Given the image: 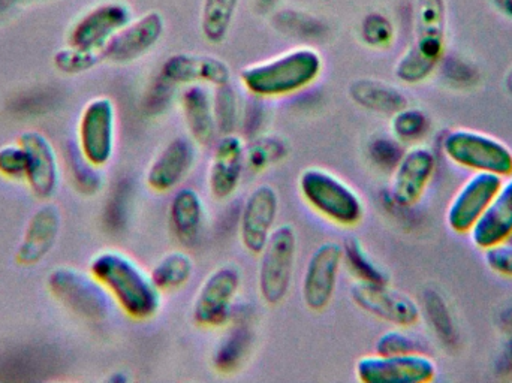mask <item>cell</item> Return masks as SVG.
<instances>
[{"instance_id": "60d3db41", "label": "cell", "mask_w": 512, "mask_h": 383, "mask_svg": "<svg viewBox=\"0 0 512 383\" xmlns=\"http://www.w3.org/2000/svg\"><path fill=\"white\" fill-rule=\"evenodd\" d=\"M27 174V155L18 141L0 147V177L11 182H24Z\"/></svg>"}, {"instance_id": "ba28073f", "label": "cell", "mask_w": 512, "mask_h": 383, "mask_svg": "<svg viewBox=\"0 0 512 383\" xmlns=\"http://www.w3.org/2000/svg\"><path fill=\"white\" fill-rule=\"evenodd\" d=\"M117 110L113 99L96 96L80 113L77 125V147L93 167H107L116 152Z\"/></svg>"}, {"instance_id": "bcb514c9", "label": "cell", "mask_w": 512, "mask_h": 383, "mask_svg": "<svg viewBox=\"0 0 512 383\" xmlns=\"http://www.w3.org/2000/svg\"><path fill=\"white\" fill-rule=\"evenodd\" d=\"M282 0H255V11L259 15L273 14Z\"/></svg>"}, {"instance_id": "ffe728a7", "label": "cell", "mask_w": 512, "mask_h": 383, "mask_svg": "<svg viewBox=\"0 0 512 383\" xmlns=\"http://www.w3.org/2000/svg\"><path fill=\"white\" fill-rule=\"evenodd\" d=\"M246 171V143L237 134L222 135L210 159L207 186L213 198L227 201L239 191Z\"/></svg>"}, {"instance_id": "484cf974", "label": "cell", "mask_w": 512, "mask_h": 383, "mask_svg": "<svg viewBox=\"0 0 512 383\" xmlns=\"http://www.w3.org/2000/svg\"><path fill=\"white\" fill-rule=\"evenodd\" d=\"M168 219L171 231L180 243H195L206 222V205L200 193L192 188H182L174 193Z\"/></svg>"}, {"instance_id": "f1b7e54d", "label": "cell", "mask_w": 512, "mask_h": 383, "mask_svg": "<svg viewBox=\"0 0 512 383\" xmlns=\"http://www.w3.org/2000/svg\"><path fill=\"white\" fill-rule=\"evenodd\" d=\"M343 267L357 283L390 285V274L369 255L358 238L349 237L342 243Z\"/></svg>"}, {"instance_id": "c3c4849f", "label": "cell", "mask_w": 512, "mask_h": 383, "mask_svg": "<svg viewBox=\"0 0 512 383\" xmlns=\"http://www.w3.org/2000/svg\"><path fill=\"white\" fill-rule=\"evenodd\" d=\"M504 89L508 95L512 96V65L508 69L507 74L504 77Z\"/></svg>"}, {"instance_id": "e0dca14e", "label": "cell", "mask_w": 512, "mask_h": 383, "mask_svg": "<svg viewBox=\"0 0 512 383\" xmlns=\"http://www.w3.org/2000/svg\"><path fill=\"white\" fill-rule=\"evenodd\" d=\"M17 141L27 155L24 183L35 198L48 201L56 195L60 185V159L56 147L39 131L23 132Z\"/></svg>"}, {"instance_id": "6da1fadb", "label": "cell", "mask_w": 512, "mask_h": 383, "mask_svg": "<svg viewBox=\"0 0 512 383\" xmlns=\"http://www.w3.org/2000/svg\"><path fill=\"white\" fill-rule=\"evenodd\" d=\"M89 273L132 321H150L161 310L162 292L150 274L126 253L101 250L90 259Z\"/></svg>"}, {"instance_id": "5bb4252c", "label": "cell", "mask_w": 512, "mask_h": 383, "mask_svg": "<svg viewBox=\"0 0 512 383\" xmlns=\"http://www.w3.org/2000/svg\"><path fill=\"white\" fill-rule=\"evenodd\" d=\"M504 179L493 174L474 173L451 198L445 214L447 226L457 235H469L480 222Z\"/></svg>"}, {"instance_id": "8d00e7d4", "label": "cell", "mask_w": 512, "mask_h": 383, "mask_svg": "<svg viewBox=\"0 0 512 383\" xmlns=\"http://www.w3.org/2000/svg\"><path fill=\"white\" fill-rule=\"evenodd\" d=\"M69 176L75 189L83 195H96L102 188V176L99 168L86 161L78 150L77 144L68 150L66 155Z\"/></svg>"}, {"instance_id": "4fadbf2b", "label": "cell", "mask_w": 512, "mask_h": 383, "mask_svg": "<svg viewBox=\"0 0 512 383\" xmlns=\"http://www.w3.org/2000/svg\"><path fill=\"white\" fill-rule=\"evenodd\" d=\"M351 300L367 315L387 322L397 328H414L420 324L421 306L403 292L390 285H366L355 282L352 285Z\"/></svg>"}, {"instance_id": "74e56055", "label": "cell", "mask_w": 512, "mask_h": 383, "mask_svg": "<svg viewBox=\"0 0 512 383\" xmlns=\"http://www.w3.org/2000/svg\"><path fill=\"white\" fill-rule=\"evenodd\" d=\"M104 62L101 53L95 51L80 50V48L66 47L56 51L53 57V65L60 74L80 75L92 71L93 68Z\"/></svg>"}, {"instance_id": "f6af8a7d", "label": "cell", "mask_w": 512, "mask_h": 383, "mask_svg": "<svg viewBox=\"0 0 512 383\" xmlns=\"http://www.w3.org/2000/svg\"><path fill=\"white\" fill-rule=\"evenodd\" d=\"M174 89L176 87L171 86L161 75H158V78L150 86L149 95L146 98L147 113H162V111L167 110L168 102L171 99V92Z\"/></svg>"}, {"instance_id": "8fae6325", "label": "cell", "mask_w": 512, "mask_h": 383, "mask_svg": "<svg viewBox=\"0 0 512 383\" xmlns=\"http://www.w3.org/2000/svg\"><path fill=\"white\" fill-rule=\"evenodd\" d=\"M436 170L438 156L430 147L423 144L409 147L391 173L388 198L396 207L405 210L415 207L432 185Z\"/></svg>"}, {"instance_id": "7bdbcfd3", "label": "cell", "mask_w": 512, "mask_h": 383, "mask_svg": "<svg viewBox=\"0 0 512 383\" xmlns=\"http://www.w3.org/2000/svg\"><path fill=\"white\" fill-rule=\"evenodd\" d=\"M251 96L248 101H243V113L242 122H240V128L245 132L246 137L255 138L262 134V128L265 125V119H267V113L264 110L265 99L256 98Z\"/></svg>"}, {"instance_id": "44dd1931", "label": "cell", "mask_w": 512, "mask_h": 383, "mask_svg": "<svg viewBox=\"0 0 512 383\" xmlns=\"http://www.w3.org/2000/svg\"><path fill=\"white\" fill-rule=\"evenodd\" d=\"M197 144L191 137H176L150 162L146 183L153 192L168 193L182 185L197 162Z\"/></svg>"}, {"instance_id": "ac0fdd59", "label": "cell", "mask_w": 512, "mask_h": 383, "mask_svg": "<svg viewBox=\"0 0 512 383\" xmlns=\"http://www.w3.org/2000/svg\"><path fill=\"white\" fill-rule=\"evenodd\" d=\"M159 75L171 86H213L231 83L233 71L221 57L210 54L177 53L162 63Z\"/></svg>"}, {"instance_id": "83f0119b", "label": "cell", "mask_w": 512, "mask_h": 383, "mask_svg": "<svg viewBox=\"0 0 512 383\" xmlns=\"http://www.w3.org/2000/svg\"><path fill=\"white\" fill-rule=\"evenodd\" d=\"M195 273L194 259L182 250L165 253L150 270V279L156 288L164 292L185 288Z\"/></svg>"}, {"instance_id": "d6986e66", "label": "cell", "mask_w": 512, "mask_h": 383, "mask_svg": "<svg viewBox=\"0 0 512 383\" xmlns=\"http://www.w3.org/2000/svg\"><path fill=\"white\" fill-rule=\"evenodd\" d=\"M447 24V0H417L414 41L408 50L439 68L447 50Z\"/></svg>"}, {"instance_id": "2e32d148", "label": "cell", "mask_w": 512, "mask_h": 383, "mask_svg": "<svg viewBox=\"0 0 512 383\" xmlns=\"http://www.w3.org/2000/svg\"><path fill=\"white\" fill-rule=\"evenodd\" d=\"M165 32L164 15L149 11L129 21L102 51L104 62L126 65L146 56L161 41Z\"/></svg>"}, {"instance_id": "603a6c76", "label": "cell", "mask_w": 512, "mask_h": 383, "mask_svg": "<svg viewBox=\"0 0 512 383\" xmlns=\"http://www.w3.org/2000/svg\"><path fill=\"white\" fill-rule=\"evenodd\" d=\"M469 237L472 244L483 252L512 240V176L504 179L492 204Z\"/></svg>"}, {"instance_id": "7402d4cb", "label": "cell", "mask_w": 512, "mask_h": 383, "mask_svg": "<svg viewBox=\"0 0 512 383\" xmlns=\"http://www.w3.org/2000/svg\"><path fill=\"white\" fill-rule=\"evenodd\" d=\"M62 226V214L53 204H44L30 216L15 259L23 267L41 264L56 246Z\"/></svg>"}, {"instance_id": "9a60e30c", "label": "cell", "mask_w": 512, "mask_h": 383, "mask_svg": "<svg viewBox=\"0 0 512 383\" xmlns=\"http://www.w3.org/2000/svg\"><path fill=\"white\" fill-rule=\"evenodd\" d=\"M280 211L279 193L271 185H259L249 192L239 220V237L243 249L259 255L276 229Z\"/></svg>"}, {"instance_id": "d6a6232c", "label": "cell", "mask_w": 512, "mask_h": 383, "mask_svg": "<svg viewBox=\"0 0 512 383\" xmlns=\"http://www.w3.org/2000/svg\"><path fill=\"white\" fill-rule=\"evenodd\" d=\"M288 144L277 135H258L246 144V170L252 173H264L285 161L288 156Z\"/></svg>"}, {"instance_id": "9c48e42d", "label": "cell", "mask_w": 512, "mask_h": 383, "mask_svg": "<svg viewBox=\"0 0 512 383\" xmlns=\"http://www.w3.org/2000/svg\"><path fill=\"white\" fill-rule=\"evenodd\" d=\"M132 20V9L122 0H105L87 9L69 27L66 45L101 53L105 45Z\"/></svg>"}, {"instance_id": "7c38bea8", "label": "cell", "mask_w": 512, "mask_h": 383, "mask_svg": "<svg viewBox=\"0 0 512 383\" xmlns=\"http://www.w3.org/2000/svg\"><path fill=\"white\" fill-rule=\"evenodd\" d=\"M355 378L363 383H430L438 366L429 355H366L355 363Z\"/></svg>"}, {"instance_id": "30bf717a", "label": "cell", "mask_w": 512, "mask_h": 383, "mask_svg": "<svg viewBox=\"0 0 512 383\" xmlns=\"http://www.w3.org/2000/svg\"><path fill=\"white\" fill-rule=\"evenodd\" d=\"M342 268V244L325 241L313 250L301 280V300L310 312L321 313L328 309L336 294Z\"/></svg>"}, {"instance_id": "836d02e7", "label": "cell", "mask_w": 512, "mask_h": 383, "mask_svg": "<svg viewBox=\"0 0 512 383\" xmlns=\"http://www.w3.org/2000/svg\"><path fill=\"white\" fill-rule=\"evenodd\" d=\"M432 129V120L421 108L408 107L391 116V135L403 146H417L427 138Z\"/></svg>"}, {"instance_id": "8992f818", "label": "cell", "mask_w": 512, "mask_h": 383, "mask_svg": "<svg viewBox=\"0 0 512 383\" xmlns=\"http://www.w3.org/2000/svg\"><path fill=\"white\" fill-rule=\"evenodd\" d=\"M242 274L233 264L221 265L201 283L192 304L195 325L206 330L228 327L233 321Z\"/></svg>"}, {"instance_id": "f35d334b", "label": "cell", "mask_w": 512, "mask_h": 383, "mask_svg": "<svg viewBox=\"0 0 512 383\" xmlns=\"http://www.w3.org/2000/svg\"><path fill=\"white\" fill-rule=\"evenodd\" d=\"M424 352V343L408 328H397L385 331L375 343V354L379 355H411Z\"/></svg>"}, {"instance_id": "277c9868", "label": "cell", "mask_w": 512, "mask_h": 383, "mask_svg": "<svg viewBox=\"0 0 512 383\" xmlns=\"http://www.w3.org/2000/svg\"><path fill=\"white\" fill-rule=\"evenodd\" d=\"M441 152L448 162L469 173L512 176V149L492 135L472 129H453L441 141Z\"/></svg>"}, {"instance_id": "ab89813d", "label": "cell", "mask_w": 512, "mask_h": 383, "mask_svg": "<svg viewBox=\"0 0 512 383\" xmlns=\"http://www.w3.org/2000/svg\"><path fill=\"white\" fill-rule=\"evenodd\" d=\"M405 150L406 147L393 135H379V137L373 138L367 146V156H369L373 167L393 173L394 168L405 155Z\"/></svg>"}, {"instance_id": "5b68a950", "label": "cell", "mask_w": 512, "mask_h": 383, "mask_svg": "<svg viewBox=\"0 0 512 383\" xmlns=\"http://www.w3.org/2000/svg\"><path fill=\"white\" fill-rule=\"evenodd\" d=\"M298 237L294 226H276L259 253L258 291L267 306H279L288 297L297 262Z\"/></svg>"}, {"instance_id": "4316f807", "label": "cell", "mask_w": 512, "mask_h": 383, "mask_svg": "<svg viewBox=\"0 0 512 383\" xmlns=\"http://www.w3.org/2000/svg\"><path fill=\"white\" fill-rule=\"evenodd\" d=\"M255 334L248 319L234 318L227 333L213 349L212 366L221 375H234L245 366L254 346Z\"/></svg>"}, {"instance_id": "3957f363", "label": "cell", "mask_w": 512, "mask_h": 383, "mask_svg": "<svg viewBox=\"0 0 512 383\" xmlns=\"http://www.w3.org/2000/svg\"><path fill=\"white\" fill-rule=\"evenodd\" d=\"M298 192L313 213L337 228H354L366 216V204L360 193L325 168L301 171Z\"/></svg>"}, {"instance_id": "ee69618b", "label": "cell", "mask_w": 512, "mask_h": 383, "mask_svg": "<svg viewBox=\"0 0 512 383\" xmlns=\"http://www.w3.org/2000/svg\"><path fill=\"white\" fill-rule=\"evenodd\" d=\"M484 262L496 276L512 280V240L486 250Z\"/></svg>"}, {"instance_id": "52a82bcc", "label": "cell", "mask_w": 512, "mask_h": 383, "mask_svg": "<svg viewBox=\"0 0 512 383\" xmlns=\"http://www.w3.org/2000/svg\"><path fill=\"white\" fill-rule=\"evenodd\" d=\"M48 291L69 312L87 321L101 322L111 312L110 295L90 273L59 267L47 279Z\"/></svg>"}, {"instance_id": "681fc988", "label": "cell", "mask_w": 512, "mask_h": 383, "mask_svg": "<svg viewBox=\"0 0 512 383\" xmlns=\"http://www.w3.org/2000/svg\"><path fill=\"white\" fill-rule=\"evenodd\" d=\"M129 378L122 372H114L113 375L108 378V382L111 383H125L128 382Z\"/></svg>"}, {"instance_id": "d590c367", "label": "cell", "mask_w": 512, "mask_h": 383, "mask_svg": "<svg viewBox=\"0 0 512 383\" xmlns=\"http://www.w3.org/2000/svg\"><path fill=\"white\" fill-rule=\"evenodd\" d=\"M360 38L372 50H388L396 41V26L388 15L369 12L361 21Z\"/></svg>"}, {"instance_id": "7dc6e473", "label": "cell", "mask_w": 512, "mask_h": 383, "mask_svg": "<svg viewBox=\"0 0 512 383\" xmlns=\"http://www.w3.org/2000/svg\"><path fill=\"white\" fill-rule=\"evenodd\" d=\"M490 2L493 3V6H495L504 17L512 20V0H490Z\"/></svg>"}, {"instance_id": "e575fe53", "label": "cell", "mask_w": 512, "mask_h": 383, "mask_svg": "<svg viewBox=\"0 0 512 383\" xmlns=\"http://www.w3.org/2000/svg\"><path fill=\"white\" fill-rule=\"evenodd\" d=\"M213 113H215L216 128L221 137L236 134L242 122L243 101L233 84L215 87Z\"/></svg>"}, {"instance_id": "1f68e13d", "label": "cell", "mask_w": 512, "mask_h": 383, "mask_svg": "<svg viewBox=\"0 0 512 383\" xmlns=\"http://www.w3.org/2000/svg\"><path fill=\"white\" fill-rule=\"evenodd\" d=\"M421 313L426 316L439 342L444 343L447 348L457 345L459 333H457L456 322H454L450 307L441 292L430 288L423 292Z\"/></svg>"}, {"instance_id": "cb8c5ba5", "label": "cell", "mask_w": 512, "mask_h": 383, "mask_svg": "<svg viewBox=\"0 0 512 383\" xmlns=\"http://www.w3.org/2000/svg\"><path fill=\"white\" fill-rule=\"evenodd\" d=\"M180 107L189 137L197 146H212L218 135V128L213 113V96L207 86L197 84L185 87L180 95Z\"/></svg>"}, {"instance_id": "4dcf8cb0", "label": "cell", "mask_w": 512, "mask_h": 383, "mask_svg": "<svg viewBox=\"0 0 512 383\" xmlns=\"http://www.w3.org/2000/svg\"><path fill=\"white\" fill-rule=\"evenodd\" d=\"M271 23L277 32L286 38L300 39V41H321L327 38L328 29L324 21L306 11L283 9L274 11Z\"/></svg>"}, {"instance_id": "f546056e", "label": "cell", "mask_w": 512, "mask_h": 383, "mask_svg": "<svg viewBox=\"0 0 512 383\" xmlns=\"http://www.w3.org/2000/svg\"><path fill=\"white\" fill-rule=\"evenodd\" d=\"M240 0H203L200 30L204 41L222 44L230 35Z\"/></svg>"}, {"instance_id": "f907efd6", "label": "cell", "mask_w": 512, "mask_h": 383, "mask_svg": "<svg viewBox=\"0 0 512 383\" xmlns=\"http://www.w3.org/2000/svg\"><path fill=\"white\" fill-rule=\"evenodd\" d=\"M505 325H508V328L512 330V312H508L507 316L504 319Z\"/></svg>"}, {"instance_id": "7a4b0ae2", "label": "cell", "mask_w": 512, "mask_h": 383, "mask_svg": "<svg viewBox=\"0 0 512 383\" xmlns=\"http://www.w3.org/2000/svg\"><path fill=\"white\" fill-rule=\"evenodd\" d=\"M324 59L309 45L292 48L271 59L252 63L240 72V83L256 98L280 99L297 95L321 78Z\"/></svg>"}, {"instance_id": "b9f144b4", "label": "cell", "mask_w": 512, "mask_h": 383, "mask_svg": "<svg viewBox=\"0 0 512 383\" xmlns=\"http://www.w3.org/2000/svg\"><path fill=\"white\" fill-rule=\"evenodd\" d=\"M439 68L442 69L445 80L451 86L466 89V87L475 86L480 81L478 69L460 57H444Z\"/></svg>"}, {"instance_id": "d4e9b609", "label": "cell", "mask_w": 512, "mask_h": 383, "mask_svg": "<svg viewBox=\"0 0 512 383\" xmlns=\"http://www.w3.org/2000/svg\"><path fill=\"white\" fill-rule=\"evenodd\" d=\"M348 95L358 107L382 116H394L409 105V98L402 89L376 78H358L352 81L348 87Z\"/></svg>"}]
</instances>
